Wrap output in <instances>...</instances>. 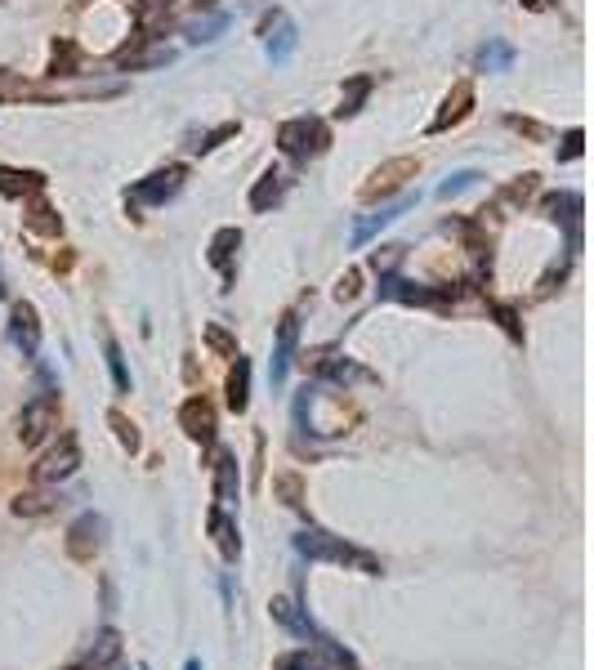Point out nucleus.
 Masks as SVG:
<instances>
[{"instance_id": "nucleus-24", "label": "nucleus", "mask_w": 594, "mask_h": 670, "mask_svg": "<svg viewBox=\"0 0 594 670\" xmlns=\"http://www.w3.org/2000/svg\"><path fill=\"white\" fill-rule=\"evenodd\" d=\"M23 99H50V90L23 81L18 72H0V103H23Z\"/></svg>"}, {"instance_id": "nucleus-20", "label": "nucleus", "mask_w": 594, "mask_h": 670, "mask_svg": "<svg viewBox=\"0 0 594 670\" xmlns=\"http://www.w3.org/2000/svg\"><path fill=\"white\" fill-rule=\"evenodd\" d=\"M224 394H228V407L242 416L246 407H251V362L237 353L233 358V371H228V385H224Z\"/></svg>"}, {"instance_id": "nucleus-9", "label": "nucleus", "mask_w": 594, "mask_h": 670, "mask_svg": "<svg viewBox=\"0 0 594 670\" xmlns=\"http://www.w3.org/2000/svg\"><path fill=\"white\" fill-rule=\"evenodd\" d=\"M9 340L18 344L23 358H36V353H41V318H36V304L18 300L14 309H9Z\"/></svg>"}, {"instance_id": "nucleus-15", "label": "nucleus", "mask_w": 594, "mask_h": 670, "mask_svg": "<svg viewBox=\"0 0 594 670\" xmlns=\"http://www.w3.org/2000/svg\"><path fill=\"white\" fill-rule=\"evenodd\" d=\"M45 193V175L41 170H14V166H0V197H14V201H32Z\"/></svg>"}, {"instance_id": "nucleus-42", "label": "nucleus", "mask_w": 594, "mask_h": 670, "mask_svg": "<svg viewBox=\"0 0 594 670\" xmlns=\"http://www.w3.org/2000/svg\"><path fill=\"white\" fill-rule=\"evenodd\" d=\"M510 126L514 130H523V134H536V139H545V130L536 126V121H523V117H510Z\"/></svg>"}, {"instance_id": "nucleus-5", "label": "nucleus", "mask_w": 594, "mask_h": 670, "mask_svg": "<svg viewBox=\"0 0 594 670\" xmlns=\"http://www.w3.org/2000/svg\"><path fill=\"white\" fill-rule=\"evenodd\" d=\"M541 210H545V219H550V224H563V228H568V255H577V251H581V210H586L581 193L563 188V193L545 197Z\"/></svg>"}, {"instance_id": "nucleus-43", "label": "nucleus", "mask_w": 594, "mask_h": 670, "mask_svg": "<svg viewBox=\"0 0 594 670\" xmlns=\"http://www.w3.org/2000/svg\"><path fill=\"white\" fill-rule=\"evenodd\" d=\"M523 5H528L532 14H541V9H550V0H523Z\"/></svg>"}, {"instance_id": "nucleus-41", "label": "nucleus", "mask_w": 594, "mask_h": 670, "mask_svg": "<svg viewBox=\"0 0 594 670\" xmlns=\"http://www.w3.org/2000/svg\"><path fill=\"white\" fill-rule=\"evenodd\" d=\"M492 313H496V318H501V327L510 331L514 340H519V335H523V331H519V313H514L510 304H492Z\"/></svg>"}, {"instance_id": "nucleus-34", "label": "nucleus", "mask_w": 594, "mask_h": 670, "mask_svg": "<svg viewBox=\"0 0 594 670\" xmlns=\"http://www.w3.org/2000/svg\"><path fill=\"white\" fill-rule=\"evenodd\" d=\"M362 295V268H344V277L335 282V300H358Z\"/></svg>"}, {"instance_id": "nucleus-33", "label": "nucleus", "mask_w": 594, "mask_h": 670, "mask_svg": "<svg viewBox=\"0 0 594 670\" xmlns=\"http://www.w3.org/2000/svg\"><path fill=\"white\" fill-rule=\"evenodd\" d=\"M108 425L117 429V438H121V447L126 452H139V429H134V420H126V411H108Z\"/></svg>"}, {"instance_id": "nucleus-16", "label": "nucleus", "mask_w": 594, "mask_h": 670, "mask_svg": "<svg viewBox=\"0 0 594 670\" xmlns=\"http://www.w3.org/2000/svg\"><path fill=\"white\" fill-rule=\"evenodd\" d=\"M237 251H242V233H237V228H219V233L210 237V255H206V260L224 273V291L233 286V260H237Z\"/></svg>"}, {"instance_id": "nucleus-25", "label": "nucleus", "mask_w": 594, "mask_h": 670, "mask_svg": "<svg viewBox=\"0 0 594 670\" xmlns=\"http://www.w3.org/2000/svg\"><path fill=\"white\" fill-rule=\"evenodd\" d=\"M59 510V492H23L14 501V514L18 519H45V514Z\"/></svg>"}, {"instance_id": "nucleus-13", "label": "nucleus", "mask_w": 594, "mask_h": 670, "mask_svg": "<svg viewBox=\"0 0 594 670\" xmlns=\"http://www.w3.org/2000/svg\"><path fill=\"white\" fill-rule=\"evenodd\" d=\"M76 465H81V447H76V438L67 434L63 443L32 469V474H36V483H59V478H72L76 474Z\"/></svg>"}, {"instance_id": "nucleus-19", "label": "nucleus", "mask_w": 594, "mask_h": 670, "mask_svg": "<svg viewBox=\"0 0 594 670\" xmlns=\"http://www.w3.org/2000/svg\"><path fill=\"white\" fill-rule=\"evenodd\" d=\"M295 331H300V322L286 318L282 327H277V349H273V371H268V380H273V389L286 380V371H291L295 362Z\"/></svg>"}, {"instance_id": "nucleus-35", "label": "nucleus", "mask_w": 594, "mask_h": 670, "mask_svg": "<svg viewBox=\"0 0 594 670\" xmlns=\"http://www.w3.org/2000/svg\"><path fill=\"white\" fill-rule=\"evenodd\" d=\"M206 344L219 353V358H237V340L224 327H206Z\"/></svg>"}, {"instance_id": "nucleus-30", "label": "nucleus", "mask_w": 594, "mask_h": 670, "mask_svg": "<svg viewBox=\"0 0 594 670\" xmlns=\"http://www.w3.org/2000/svg\"><path fill=\"white\" fill-rule=\"evenodd\" d=\"M536 188H541V175H532V170H528V175H519L510 188H505L501 201H510V206H528V201L536 197Z\"/></svg>"}, {"instance_id": "nucleus-4", "label": "nucleus", "mask_w": 594, "mask_h": 670, "mask_svg": "<svg viewBox=\"0 0 594 670\" xmlns=\"http://www.w3.org/2000/svg\"><path fill=\"white\" fill-rule=\"evenodd\" d=\"M416 175H420V161L416 157L385 161V166H376V170H371V179L362 184V201H380V197L398 193V188H407V179H416Z\"/></svg>"}, {"instance_id": "nucleus-11", "label": "nucleus", "mask_w": 594, "mask_h": 670, "mask_svg": "<svg viewBox=\"0 0 594 670\" xmlns=\"http://www.w3.org/2000/svg\"><path fill=\"white\" fill-rule=\"evenodd\" d=\"M179 429H184L193 443L210 447V443H215V407H210L201 394H193L184 407H179Z\"/></svg>"}, {"instance_id": "nucleus-39", "label": "nucleus", "mask_w": 594, "mask_h": 670, "mask_svg": "<svg viewBox=\"0 0 594 670\" xmlns=\"http://www.w3.org/2000/svg\"><path fill=\"white\" fill-rule=\"evenodd\" d=\"M72 63H76V50H72V45H67V41H59V45H54V76H72Z\"/></svg>"}, {"instance_id": "nucleus-38", "label": "nucleus", "mask_w": 594, "mask_h": 670, "mask_svg": "<svg viewBox=\"0 0 594 670\" xmlns=\"http://www.w3.org/2000/svg\"><path fill=\"white\" fill-rule=\"evenodd\" d=\"M233 134H237V126H233V121H228V126H219V130L201 134V139L193 143V148H197V152H215V148H219V143H224V139H233Z\"/></svg>"}, {"instance_id": "nucleus-14", "label": "nucleus", "mask_w": 594, "mask_h": 670, "mask_svg": "<svg viewBox=\"0 0 594 670\" xmlns=\"http://www.w3.org/2000/svg\"><path fill=\"white\" fill-rule=\"evenodd\" d=\"M286 193H291V175H286V170H264L251 188V210L255 215H268L273 206H282Z\"/></svg>"}, {"instance_id": "nucleus-2", "label": "nucleus", "mask_w": 594, "mask_h": 670, "mask_svg": "<svg viewBox=\"0 0 594 670\" xmlns=\"http://www.w3.org/2000/svg\"><path fill=\"white\" fill-rule=\"evenodd\" d=\"M184 184H188V166H161V170H152L148 179H139V184H134V193L126 197V210L139 219V206H166V201H175L179 193H184Z\"/></svg>"}, {"instance_id": "nucleus-44", "label": "nucleus", "mask_w": 594, "mask_h": 670, "mask_svg": "<svg viewBox=\"0 0 594 670\" xmlns=\"http://www.w3.org/2000/svg\"><path fill=\"white\" fill-rule=\"evenodd\" d=\"M0 300H5V277H0Z\"/></svg>"}, {"instance_id": "nucleus-45", "label": "nucleus", "mask_w": 594, "mask_h": 670, "mask_svg": "<svg viewBox=\"0 0 594 670\" xmlns=\"http://www.w3.org/2000/svg\"><path fill=\"white\" fill-rule=\"evenodd\" d=\"M188 670H201V662H188Z\"/></svg>"}, {"instance_id": "nucleus-29", "label": "nucleus", "mask_w": 594, "mask_h": 670, "mask_svg": "<svg viewBox=\"0 0 594 670\" xmlns=\"http://www.w3.org/2000/svg\"><path fill=\"white\" fill-rule=\"evenodd\" d=\"M130 9H134V23H139V32H148L157 18L170 14V0H130Z\"/></svg>"}, {"instance_id": "nucleus-12", "label": "nucleus", "mask_w": 594, "mask_h": 670, "mask_svg": "<svg viewBox=\"0 0 594 670\" xmlns=\"http://www.w3.org/2000/svg\"><path fill=\"white\" fill-rule=\"evenodd\" d=\"M469 112H474V85H469V81H456L452 90H447V99H443V108H438V117L429 121V134H447L452 126H461Z\"/></svg>"}, {"instance_id": "nucleus-37", "label": "nucleus", "mask_w": 594, "mask_h": 670, "mask_svg": "<svg viewBox=\"0 0 594 670\" xmlns=\"http://www.w3.org/2000/svg\"><path fill=\"white\" fill-rule=\"evenodd\" d=\"M402 255H407V246H380V251L371 255V268H376V273H394V264Z\"/></svg>"}, {"instance_id": "nucleus-17", "label": "nucleus", "mask_w": 594, "mask_h": 670, "mask_svg": "<svg viewBox=\"0 0 594 670\" xmlns=\"http://www.w3.org/2000/svg\"><path fill=\"white\" fill-rule=\"evenodd\" d=\"M411 206H416V197H398V201H389V206H380L376 215H367V219H362L358 228H353V246H367L371 237L380 233V228H389V224H394L398 215H407Z\"/></svg>"}, {"instance_id": "nucleus-10", "label": "nucleus", "mask_w": 594, "mask_h": 670, "mask_svg": "<svg viewBox=\"0 0 594 670\" xmlns=\"http://www.w3.org/2000/svg\"><path fill=\"white\" fill-rule=\"evenodd\" d=\"M103 532H108V523H103L99 514H81V519L67 528V554L81 559V563H90L103 545Z\"/></svg>"}, {"instance_id": "nucleus-22", "label": "nucleus", "mask_w": 594, "mask_h": 670, "mask_svg": "<svg viewBox=\"0 0 594 670\" xmlns=\"http://www.w3.org/2000/svg\"><path fill=\"white\" fill-rule=\"evenodd\" d=\"M514 59H519V54H514L510 41H487L483 50L474 54V67H478V72H510Z\"/></svg>"}, {"instance_id": "nucleus-40", "label": "nucleus", "mask_w": 594, "mask_h": 670, "mask_svg": "<svg viewBox=\"0 0 594 670\" xmlns=\"http://www.w3.org/2000/svg\"><path fill=\"white\" fill-rule=\"evenodd\" d=\"M581 143H586V134H581V130H568V134H563L559 161H577V157H581Z\"/></svg>"}, {"instance_id": "nucleus-21", "label": "nucleus", "mask_w": 594, "mask_h": 670, "mask_svg": "<svg viewBox=\"0 0 594 670\" xmlns=\"http://www.w3.org/2000/svg\"><path fill=\"white\" fill-rule=\"evenodd\" d=\"M224 32H228V14H219V9H210L206 18L197 14V18H188V23H184V36L193 45H210V41H219Z\"/></svg>"}, {"instance_id": "nucleus-1", "label": "nucleus", "mask_w": 594, "mask_h": 670, "mask_svg": "<svg viewBox=\"0 0 594 670\" xmlns=\"http://www.w3.org/2000/svg\"><path fill=\"white\" fill-rule=\"evenodd\" d=\"M327 143H331L327 121H318V117H291V121H282V130H277V148H282L291 161L322 157Z\"/></svg>"}, {"instance_id": "nucleus-36", "label": "nucleus", "mask_w": 594, "mask_h": 670, "mask_svg": "<svg viewBox=\"0 0 594 670\" xmlns=\"http://www.w3.org/2000/svg\"><path fill=\"white\" fill-rule=\"evenodd\" d=\"M273 487H277V496H282L286 505H300V501H304V483H300V474H282Z\"/></svg>"}, {"instance_id": "nucleus-18", "label": "nucleus", "mask_w": 594, "mask_h": 670, "mask_svg": "<svg viewBox=\"0 0 594 670\" xmlns=\"http://www.w3.org/2000/svg\"><path fill=\"white\" fill-rule=\"evenodd\" d=\"M237 487H242V474H237V456L228 447L215 452V501L219 505H233L237 501Z\"/></svg>"}, {"instance_id": "nucleus-27", "label": "nucleus", "mask_w": 594, "mask_h": 670, "mask_svg": "<svg viewBox=\"0 0 594 670\" xmlns=\"http://www.w3.org/2000/svg\"><path fill=\"white\" fill-rule=\"evenodd\" d=\"M23 224L32 228V233H45V237H59V233H63L59 210H54V206H45V201H36V206L27 210V215H23Z\"/></svg>"}, {"instance_id": "nucleus-23", "label": "nucleus", "mask_w": 594, "mask_h": 670, "mask_svg": "<svg viewBox=\"0 0 594 670\" xmlns=\"http://www.w3.org/2000/svg\"><path fill=\"white\" fill-rule=\"evenodd\" d=\"M206 523H210V532H215V541H219V550H224V559H237V554H242V541H237V528L228 523L224 505H215V510L206 514Z\"/></svg>"}, {"instance_id": "nucleus-7", "label": "nucleus", "mask_w": 594, "mask_h": 670, "mask_svg": "<svg viewBox=\"0 0 594 670\" xmlns=\"http://www.w3.org/2000/svg\"><path fill=\"white\" fill-rule=\"evenodd\" d=\"M54 425H59V402H54L50 394L32 398L23 411H18V438H23V447H36Z\"/></svg>"}, {"instance_id": "nucleus-26", "label": "nucleus", "mask_w": 594, "mask_h": 670, "mask_svg": "<svg viewBox=\"0 0 594 670\" xmlns=\"http://www.w3.org/2000/svg\"><path fill=\"white\" fill-rule=\"evenodd\" d=\"M371 85H376L371 76H353V81L344 85L340 108H335V112H340V117H358V112H362V103H367V94H371Z\"/></svg>"}, {"instance_id": "nucleus-32", "label": "nucleus", "mask_w": 594, "mask_h": 670, "mask_svg": "<svg viewBox=\"0 0 594 670\" xmlns=\"http://www.w3.org/2000/svg\"><path fill=\"white\" fill-rule=\"evenodd\" d=\"M273 670H322V657H318V648H295V653L277 657Z\"/></svg>"}, {"instance_id": "nucleus-3", "label": "nucleus", "mask_w": 594, "mask_h": 670, "mask_svg": "<svg viewBox=\"0 0 594 670\" xmlns=\"http://www.w3.org/2000/svg\"><path fill=\"white\" fill-rule=\"evenodd\" d=\"M300 550L309 554V559H331V563H358L362 572H380V563L371 559V554L353 550L349 541H340V536H327V532H300Z\"/></svg>"}, {"instance_id": "nucleus-28", "label": "nucleus", "mask_w": 594, "mask_h": 670, "mask_svg": "<svg viewBox=\"0 0 594 670\" xmlns=\"http://www.w3.org/2000/svg\"><path fill=\"white\" fill-rule=\"evenodd\" d=\"M478 179H483L478 170H456V175H447L443 184H438V201H456L461 193H469V188H474Z\"/></svg>"}, {"instance_id": "nucleus-6", "label": "nucleus", "mask_w": 594, "mask_h": 670, "mask_svg": "<svg viewBox=\"0 0 594 670\" xmlns=\"http://www.w3.org/2000/svg\"><path fill=\"white\" fill-rule=\"evenodd\" d=\"M456 295H461V291H452V286L434 291V286L407 282V277H398V273H380V300H398V304H447V300H456Z\"/></svg>"}, {"instance_id": "nucleus-8", "label": "nucleus", "mask_w": 594, "mask_h": 670, "mask_svg": "<svg viewBox=\"0 0 594 670\" xmlns=\"http://www.w3.org/2000/svg\"><path fill=\"white\" fill-rule=\"evenodd\" d=\"M260 36H264L268 59H273L277 67H282V63H291L295 45H300V32H295V23L282 14V9H273V14L264 18V23H260Z\"/></svg>"}, {"instance_id": "nucleus-31", "label": "nucleus", "mask_w": 594, "mask_h": 670, "mask_svg": "<svg viewBox=\"0 0 594 670\" xmlns=\"http://www.w3.org/2000/svg\"><path fill=\"white\" fill-rule=\"evenodd\" d=\"M103 353H108V371H112V385L121 389V394H130V371H126V358H121V349H117V340H103Z\"/></svg>"}]
</instances>
